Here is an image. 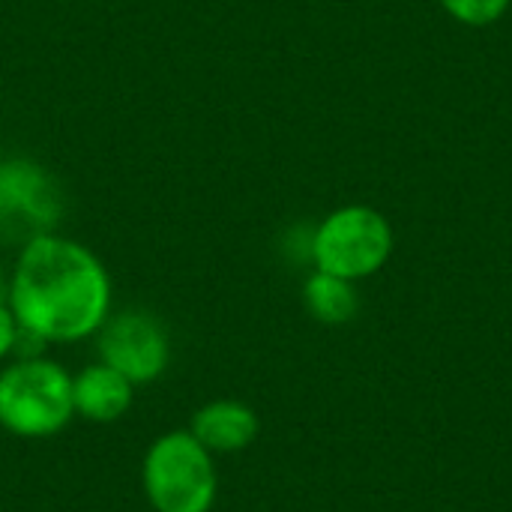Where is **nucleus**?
Wrapping results in <instances>:
<instances>
[{"label": "nucleus", "instance_id": "f8f14e48", "mask_svg": "<svg viewBox=\"0 0 512 512\" xmlns=\"http://www.w3.org/2000/svg\"><path fill=\"white\" fill-rule=\"evenodd\" d=\"M0 291H3V264H0Z\"/></svg>", "mask_w": 512, "mask_h": 512}, {"label": "nucleus", "instance_id": "7ed1b4c3", "mask_svg": "<svg viewBox=\"0 0 512 512\" xmlns=\"http://www.w3.org/2000/svg\"><path fill=\"white\" fill-rule=\"evenodd\" d=\"M141 483L156 512H210L219 495L213 453L189 429L165 432L147 447Z\"/></svg>", "mask_w": 512, "mask_h": 512}, {"label": "nucleus", "instance_id": "9d476101", "mask_svg": "<svg viewBox=\"0 0 512 512\" xmlns=\"http://www.w3.org/2000/svg\"><path fill=\"white\" fill-rule=\"evenodd\" d=\"M441 3L453 18H459L465 24H477V27L492 24L510 6V0H441Z\"/></svg>", "mask_w": 512, "mask_h": 512}, {"label": "nucleus", "instance_id": "f03ea898", "mask_svg": "<svg viewBox=\"0 0 512 512\" xmlns=\"http://www.w3.org/2000/svg\"><path fill=\"white\" fill-rule=\"evenodd\" d=\"M72 417V375L57 360L18 357L0 369V429L18 438H51Z\"/></svg>", "mask_w": 512, "mask_h": 512}, {"label": "nucleus", "instance_id": "39448f33", "mask_svg": "<svg viewBox=\"0 0 512 512\" xmlns=\"http://www.w3.org/2000/svg\"><path fill=\"white\" fill-rule=\"evenodd\" d=\"M63 198L57 180L33 159L0 162V237L6 243H30L33 237L54 234Z\"/></svg>", "mask_w": 512, "mask_h": 512}, {"label": "nucleus", "instance_id": "1a4fd4ad", "mask_svg": "<svg viewBox=\"0 0 512 512\" xmlns=\"http://www.w3.org/2000/svg\"><path fill=\"white\" fill-rule=\"evenodd\" d=\"M303 300L312 318L321 324H345L357 315V291L348 279L330 276V273H315L303 285Z\"/></svg>", "mask_w": 512, "mask_h": 512}, {"label": "nucleus", "instance_id": "0eeeda50", "mask_svg": "<svg viewBox=\"0 0 512 512\" xmlns=\"http://www.w3.org/2000/svg\"><path fill=\"white\" fill-rule=\"evenodd\" d=\"M132 399H135V384L102 360L72 375L75 414L90 423H102V426L117 423L132 408Z\"/></svg>", "mask_w": 512, "mask_h": 512}, {"label": "nucleus", "instance_id": "20e7f679", "mask_svg": "<svg viewBox=\"0 0 512 512\" xmlns=\"http://www.w3.org/2000/svg\"><path fill=\"white\" fill-rule=\"evenodd\" d=\"M390 252V222L378 210L360 204L330 213L312 234V261L318 270L348 282L381 270Z\"/></svg>", "mask_w": 512, "mask_h": 512}, {"label": "nucleus", "instance_id": "423d86ee", "mask_svg": "<svg viewBox=\"0 0 512 512\" xmlns=\"http://www.w3.org/2000/svg\"><path fill=\"white\" fill-rule=\"evenodd\" d=\"M96 345L99 360L117 369L135 387L159 381L171 363V342L165 327L141 309L108 315L96 333Z\"/></svg>", "mask_w": 512, "mask_h": 512}, {"label": "nucleus", "instance_id": "9b49d317", "mask_svg": "<svg viewBox=\"0 0 512 512\" xmlns=\"http://www.w3.org/2000/svg\"><path fill=\"white\" fill-rule=\"evenodd\" d=\"M15 336H18V321L9 303H0V360H6L15 351Z\"/></svg>", "mask_w": 512, "mask_h": 512}, {"label": "nucleus", "instance_id": "f257e3e1", "mask_svg": "<svg viewBox=\"0 0 512 512\" xmlns=\"http://www.w3.org/2000/svg\"><path fill=\"white\" fill-rule=\"evenodd\" d=\"M9 309L18 327L45 345L81 342L96 336L111 315V276L84 243L42 234L18 252Z\"/></svg>", "mask_w": 512, "mask_h": 512}, {"label": "nucleus", "instance_id": "6e6552de", "mask_svg": "<svg viewBox=\"0 0 512 512\" xmlns=\"http://www.w3.org/2000/svg\"><path fill=\"white\" fill-rule=\"evenodd\" d=\"M189 432L213 453V456H225V453H240L246 450L255 438H258V414L234 399H216L201 405L192 420H189Z\"/></svg>", "mask_w": 512, "mask_h": 512}]
</instances>
